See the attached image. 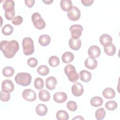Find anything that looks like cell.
I'll return each instance as SVG.
<instances>
[{
  "instance_id": "d4e9b609",
  "label": "cell",
  "mask_w": 120,
  "mask_h": 120,
  "mask_svg": "<svg viewBox=\"0 0 120 120\" xmlns=\"http://www.w3.org/2000/svg\"><path fill=\"white\" fill-rule=\"evenodd\" d=\"M90 105L95 107L100 106L103 103V99L98 96H95L93 97L90 101Z\"/></svg>"
},
{
  "instance_id": "3957f363",
  "label": "cell",
  "mask_w": 120,
  "mask_h": 120,
  "mask_svg": "<svg viewBox=\"0 0 120 120\" xmlns=\"http://www.w3.org/2000/svg\"><path fill=\"white\" fill-rule=\"evenodd\" d=\"M22 46L24 55H30L34 52V42L31 38L29 37L24 38L22 41Z\"/></svg>"
},
{
  "instance_id": "83f0119b",
  "label": "cell",
  "mask_w": 120,
  "mask_h": 120,
  "mask_svg": "<svg viewBox=\"0 0 120 120\" xmlns=\"http://www.w3.org/2000/svg\"><path fill=\"white\" fill-rule=\"evenodd\" d=\"M15 73L14 69L10 66H7L4 68L2 69L3 75L7 77H9L13 76Z\"/></svg>"
},
{
  "instance_id": "30bf717a",
  "label": "cell",
  "mask_w": 120,
  "mask_h": 120,
  "mask_svg": "<svg viewBox=\"0 0 120 120\" xmlns=\"http://www.w3.org/2000/svg\"><path fill=\"white\" fill-rule=\"evenodd\" d=\"M88 53L90 57L96 58L100 56L101 50L98 46L97 45H91L88 49Z\"/></svg>"
},
{
  "instance_id": "484cf974",
  "label": "cell",
  "mask_w": 120,
  "mask_h": 120,
  "mask_svg": "<svg viewBox=\"0 0 120 120\" xmlns=\"http://www.w3.org/2000/svg\"><path fill=\"white\" fill-rule=\"evenodd\" d=\"M56 118L58 120H68L69 119V115L68 112L63 110H59L56 114Z\"/></svg>"
},
{
  "instance_id": "4fadbf2b",
  "label": "cell",
  "mask_w": 120,
  "mask_h": 120,
  "mask_svg": "<svg viewBox=\"0 0 120 120\" xmlns=\"http://www.w3.org/2000/svg\"><path fill=\"white\" fill-rule=\"evenodd\" d=\"M68 44L71 49L75 51H77L81 47L82 41L80 38L74 39L71 38L69 40Z\"/></svg>"
},
{
  "instance_id": "7a4b0ae2",
  "label": "cell",
  "mask_w": 120,
  "mask_h": 120,
  "mask_svg": "<svg viewBox=\"0 0 120 120\" xmlns=\"http://www.w3.org/2000/svg\"><path fill=\"white\" fill-rule=\"evenodd\" d=\"M32 80L31 75L28 73L20 72L18 73L15 77L16 83L22 86H27L30 84Z\"/></svg>"
},
{
  "instance_id": "ffe728a7",
  "label": "cell",
  "mask_w": 120,
  "mask_h": 120,
  "mask_svg": "<svg viewBox=\"0 0 120 120\" xmlns=\"http://www.w3.org/2000/svg\"><path fill=\"white\" fill-rule=\"evenodd\" d=\"M38 42L41 46H46L50 43L51 38L46 34L42 35L39 37Z\"/></svg>"
},
{
  "instance_id": "5b68a950",
  "label": "cell",
  "mask_w": 120,
  "mask_h": 120,
  "mask_svg": "<svg viewBox=\"0 0 120 120\" xmlns=\"http://www.w3.org/2000/svg\"><path fill=\"white\" fill-rule=\"evenodd\" d=\"M31 20L34 26L38 30H42L46 26L45 21L43 19L40 14L38 13H34L32 15Z\"/></svg>"
},
{
  "instance_id": "e575fe53",
  "label": "cell",
  "mask_w": 120,
  "mask_h": 120,
  "mask_svg": "<svg viewBox=\"0 0 120 120\" xmlns=\"http://www.w3.org/2000/svg\"><path fill=\"white\" fill-rule=\"evenodd\" d=\"M48 63L51 67H55L59 65L60 60L57 56H52L49 59Z\"/></svg>"
},
{
  "instance_id": "d6a6232c",
  "label": "cell",
  "mask_w": 120,
  "mask_h": 120,
  "mask_svg": "<svg viewBox=\"0 0 120 120\" xmlns=\"http://www.w3.org/2000/svg\"><path fill=\"white\" fill-rule=\"evenodd\" d=\"M105 107L108 110L114 111L117 108L118 104L114 100H110L105 104Z\"/></svg>"
},
{
  "instance_id": "8fae6325",
  "label": "cell",
  "mask_w": 120,
  "mask_h": 120,
  "mask_svg": "<svg viewBox=\"0 0 120 120\" xmlns=\"http://www.w3.org/2000/svg\"><path fill=\"white\" fill-rule=\"evenodd\" d=\"M99 41L101 45L104 47H107L112 44V38L107 34L101 35L99 38Z\"/></svg>"
},
{
  "instance_id": "f546056e",
  "label": "cell",
  "mask_w": 120,
  "mask_h": 120,
  "mask_svg": "<svg viewBox=\"0 0 120 120\" xmlns=\"http://www.w3.org/2000/svg\"><path fill=\"white\" fill-rule=\"evenodd\" d=\"M14 28L12 25L9 24L5 25L1 29L2 33L6 36L10 35L13 32Z\"/></svg>"
},
{
  "instance_id": "8992f818",
  "label": "cell",
  "mask_w": 120,
  "mask_h": 120,
  "mask_svg": "<svg viewBox=\"0 0 120 120\" xmlns=\"http://www.w3.org/2000/svg\"><path fill=\"white\" fill-rule=\"evenodd\" d=\"M67 16L72 21L78 20L81 16V11L76 7L73 6L67 13Z\"/></svg>"
},
{
  "instance_id": "60d3db41",
  "label": "cell",
  "mask_w": 120,
  "mask_h": 120,
  "mask_svg": "<svg viewBox=\"0 0 120 120\" xmlns=\"http://www.w3.org/2000/svg\"><path fill=\"white\" fill-rule=\"evenodd\" d=\"M25 4L30 8L32 7L34 5L35 1L34 0H24Z\"/></svg>"
},
{
  "instance_id": "ab89813d",
  "label": "cell",
  "mask_w": 120,
  "mask_h": 120,
  "mask_svg": "<svg viewBox=\"0 0 120 120\" xmlns=\"http://www.w3.org/2000/svg\"><path fill=\"white\" fill-rule=\"evenodd\" d=\"M94 0H82L81 2L82 4L85 6L89 7L92 5V4L93 3Z\"/></svg>"
},
{
  "instance_id": "7c38bea8",
  "label": "cell",
  "mask_w": 120,
  "mask_h": 120,
  "mask_svg": "<svg viewBox=\"0 0 120 120\" xmlns=\"http://www.w3.org/2000/svg\"><path fill=\"white\" fill-rule=\"evenodd\" d=\"M67 95L64 92H57L55 93L53 96L54 101L58 103H62L65 102L67 99Z\"/></svg>"
},
{
  "instance_id": "5bb4252c",
  "label": "cell",
  "mask_w": 120,
  "mask_h": 120,
  "mask_svg": "<svg viewBox=\"0 0 120 120\" xmlns=\"http://www.w3.org/2000/svg\"><path fill=\"white\" fill-rule=\"evenodd\" d=\"M57 82L53 76H49L45 80V86L47 89L52 90L55 88Z\"/></svg>"
},
{
  "instance_id": "603a6c76",
  "label": "cell",
  "mask_w": 120,
  "mask_h": 120,
  "mask_svg": "<svg viewBox=\"0 0 120 120\" xmlns=\"http://www.w3.org/2000/svg\"><path fill=\"white\" fill-rule=\"evenodd\" d=\"M3 8L5 11L15 10V2L12 0H6L3 3Z\"/></svg>"
},
{
  "instance_id": "d590c367",
  "label": "cell",
  "mask_w": 120,
  "mask_h": 120,
  "mask_svg": "<svg viewBox=\"0 0 120 120\" xmlns=\"http://www.w3.org/2000/svg\"><path fill=\"white\" fill-rule=\"evenodd\" d=\"M67 107L71 112H75L77 109V105L75 101L69 100L67 103Z\"/></svg>"
},
{
  "instance_id": "1f68e13d",
  "label": "cell",
  "mask_w": 120,
  "mask_h": 120,
  "mask_svg": "<svg viewBox=\"0 0 120 120\" xmlns=\"http://www.w3.org/2000/svg\"><path fill=\"white\" fill-rule=\"evenodd\" d=\"M8 90H2L0 93V98L3 102H7L10 98V94Z\"/></svg>"
},
{
  "instance_id": "4316f807",
  "label": "cell",
  "mask_w": 120,
  "mask_h": 120,
  "mask_svg": "<svg viewBox=\"0 0 120 120\" xmlns=\"http://www.w3.org/2000/svg\"><path fill=\"white\" fill-rule=\"evenodd\" d=\"M38 73L42 76H45L49 73V69L48 67L45 65L39 66L37 69Z\"/></svg>"
},
{
  "instance_id": "ba28073f",
  "label": "cell",
  "mask_w": 120,
  "mask_h": 120,
  "mask_svg": "<svg viewBox=\"0 0 120 120\" xmlns=\"http://www.w3.org/2000/svg\"><path fill=\"white\" fill-rule=\"evenodd\" d=\"M22 96L23 99L29 102L34 101L37 98L35 92L32 89H30L24 90L22 93Z\"/></svg>"
},
{
  "instance_id": "ac0fdd59",
  "label": "cell",
  "mask_w": 120,
  "mask_h": 120,
  "mask_svg": "<svg viewBox=\"0 0 120 120\" xmlns=\"http://www.w3.org/2000/svg\"><path fill=\"white\" fill-rule=\"evenodd\" d=\"M103 96L106 99H112L115 97V92L114 90L110 87L105 88L102 92Z\"/></svg>"
},
{
  "instance_id": "836d02e7",
  "label": "cell",
  "mask_w": 120,
  "mask_h": 120,
  "mask_svg": "<svg viewBox=\"0 0 120 120\" xmlns=\"http://www.w3.org/2000/svg\"><path fill=\"white\" fill-rule=\"evenodd\" d=\"M34 85L36 89L38 90H42L44 86L43 80L40 77L36 78L34 82Z\"/></svg>"
},
{
  "instance_id": "2e32d148",
  "label": "cell",
  "mask_w": 120,
  "mask_h": 120,
  "mask_svg": "<svg viewBox=\"0 0 120 120\" xmlns=\"http://www.w3.org/2000/svg\"><path fill=\"white\" fill-rule=\"evenodd\" d=\"M15 86L13 82L8 79L4 80L1 84V89L8 91L10 92L14 90Z\"/></svg>"
},
{
  "instance_id": "74e56055",
  "label": "cell",
  "mask_w": 120,
  "mask_h": 120,
  "mask_svg": "<svg viewBox=\"0 0 120 120\" xmlns=\"http://www.w3.org/2000/svg\"><path fill=\"white\" fill-rule=\"evenodd\" d=\"M23 22V18L20 15L15 16L12 20V23L15 25H19Z\"/></svg>"
},
{
  "instance_id": "4dcf8cb0",
  "label": "cell",
  "mask_w": 120,
  "mask_h": 120,
  "mask_svg": "<svg viewBox=\"0 0 120 120\" xmlns=\"http://www.w3.org/2000/svg\"><path fill=\"white\" fill-rule=\"evenodd\" d=\"M105 116V111L103 107L98 109L95 112V117L98 120H103Z\"/></svg>"
},
{
  "instance_id": "9c48e42d",
  "label": "cell",
  "mask_w": 120,
  "mask_h": 120,
  "mask_svg": "<svg viewBox=\"0 0 120 120\" xmlns=\"http://www.w3.org/2000/svg\"><path fill=\"white\" fill-rule=\"evenodd\" d=\"M71 91L73 95L75 97H80L83 93V87L80 82H75L72 86Z\"/></svg>"
},
{
  "instance_id": "7bdbcfd3",
  "label": "cell",
  "mask_w": 120,
  "mask_h": 120,
  "mask_svg": "<svg viewBox=\"0 0 120 120\" xmlns=\"http://www.w3.org/2000/svg\"><path fill=\"white\" fill-rule=\"evenodd\" d=\"M84 120V118H83L81 116H77L76 117H75L73 119V120Z\"/></svg>"
},
{
  "instance_id": "52a82bcc",
  "label": "cell",
  "mask_w": 120,
  "mask_h": 120,
  "mask_svg": "<svg viewBox=\"0 0 120 120\" xmlns=\"http://www.w3.org/2000/svg\"><path fill=\"white\" fill-rule=\"evenodd\" d=\"M69 30L71 32L72 38L74 39H78L82 35L83 28L81 25L74 24L70 26Z\"/></svg>"
},
{
  "instance_id": "f1b7e54d",
  "label": "cell",
  "mask_w": 120,
  "mask_h": 120,
  "mask_svg": "<svg viewBox=\"0 0 120 120\" xmlns=\"http://www.w3.org/2000/svg\"><path fill=\"white\" fill-rule=\"evenodd\" d=\"M104 52L108 56H112L116 52V47L113 44H111L110 45L104 47Z\"/></svg>"
},
{
  "instance_id": "277c9868",
  "label": "cell",
  "mask_w": 120,
  "mask_h": 120,
  "mask_svg": "<svg viewBox=\"0 0 120 120\" xmlns=\"http://www.w3.org/2000/svg\"><path fill=\"white\" fill-rule=\"evenodd\" d=\"M64 72L68 80L71 82H75L79 79V74L76 71V69L73 65L68 64L66 65L64 68Z\"/></svg>"
},
{
  "instance_id": "8d00e7d4",
  "label": "cell",
  "mask_w": 120,
  "mask_h": 120,
  "mask_svg": "<svg viewBox=\"0 0 120 120\" xmlns=\"http://www.w3.org/2000/svg\"><path fill=\"white\" fill-rule=\"evenodd\" d=\"M38 64V60L34 57L29 58L27 60V64L30 68H35Z\"/></svg>"
},
{
  "instance_id": "b9f144b4",
  "label": "cell",
  "mask_w": 120,
  "mask_h": 120,
  "mask_svg": "<svg viewBox=\"0 0 120 120\" xmlns=\"http://www.w3.org/2000/svg\"><path fill=\"white\" fill-rule=\"evenodd\" d=\"M43 2L45 3V4H51L52 2H53V0H43Z\"/></svg>"
},
{
  "instance_id": "cb8c5ba5",
  "label": "cell",
  "mask_w": 120,
  "mask_h": 120,
  "mask_svg": "<svg viewBox=\"0 0 120 120\" xmlns=\"http://www.w3.org/2000/svg\"><path fill=\"white\" fill-rule=\"evenodd\" d=\"M61 9L65 12H68L72 7V2L70 0H61L60 2Z\"/></svg>"
},
{
  "instance_id": "44dd1931",
  "label": "cell",
  "mask_w": 120,
  "mask_h": 120,
  "mask_svg": "<svg viewBox=\"0 0 120 120\" xmlns=\"http://www.w3.org/2000/svg\"><path fill=\"white\" fill-rule=\"evenodd\" d=\"M74 59V55L70 52H66L61 57L62 61L64 63H69L72 62Z\"/></svg>"
},
{
  "instance_id": "f35d334b",
  "label": "cell",
  "mask_w": 120,
  "mask_h": 120,
  "mask_svg": "<svg viewBox=\"0 0 120 120\" xmlns=\"http://www.w3.org/2000/svg\"><path fill=\"white\" fill-rule=\"evenodd\" d=\"M15 15V10H12L10 11H5V16L6 18L8 20H11L13 19V17Z\"/></svg>"
},
{
  "instance_id": "6da1fadb",
  "label": "cell",
  "mask_w": 120,
  "mask_h": 120,
  "mask_svg": "<svg viewBox=\"0 0 120 120\" xmlns=\"http://www.w3.org/2000/svg\"><path fill=\"white\" fill-rule=\"evenodd\" d=\"M0 49L5 57L11 59L19 50V45L18 42L15 40L9 41L2 40L0 43Z\"/></svg>"
},
{
  "instance_id": "7402d4cb",
  "label": "cell",
  "mask_w": 120,
  "mask_h": 120,
  "mask_svg": "<svg viewBox=\"0 0 120 120\" xmlns=\"http://www.w3.org/2000/svg\"><path fill=\"white\" fill-rule=\"evenodd\" d=\"M39 99L44 102L48 101L50 99V94L49 91L46 90H41L38 93Z\"/></svg>"
},
{
  "instance_id": "9a60e30c",
  "label": "cell",
  "mask_w": 120,
  "mask_h": 120,
  "mask_svg": "<svg viewBox=\"0 0 120 120\" xmlns=\"http://www.w3.org/2000/svg\"><path fill=\"white\" fill-rule=\"evenodd\" d=\"M84 65L87 68L93 70L97 68L98 66V61L95 58L89 57L85 60Z\"/></svg>"
},
{
  "instance_id": "e0dca14e",
  "label": "cell",
  "mask_w": 120,
  "mask_h": 120,
  "mask_svg": "<svg viewBox=\"0 0 120 120\" xmlns=\"http://www.w3.org/2000/svg\"><path fill=\"white\" fill-rule=\"evenodd\" d=\"M48 111L47 107L44 104H39L36 107V112L38 115L43 116L46 114Z\"/></svg>"
},
{
  "instance_id": "d6986e66",
  "label": "cell",
  "mask_w": 120,
  "mask_h": 120,
  "mask_svg": "<svg viewBox=\"0 0 120 120\" xmlns=\"http://www.w3.org/2000/svg\"><path fill=\"white\" fill-rule=\"evenodd\" d=\"M79 75L82 81L85 82H89L91 79V74L89 71L86 70H82L80 72Z\"/></svg>"
}]
</instances>
